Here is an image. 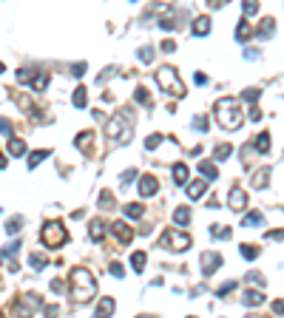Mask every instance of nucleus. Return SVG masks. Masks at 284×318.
<instances>
[{"label":"nucleus","mask_w":284,"mask_h":318,"mask_svg":"<svg viewBox=\"0 0 284 318\" xmlns=\"http://www.w3.org/2000/svg\"><path fill=\"white\" fill-rule=\"evenodd\" d=\"M216 122L227 128V131H236L244 122V114H242V100L236 97H222L216 102Z\"/></svg>","instance_id":"nucleus-1"},{"label":"nucleus","mask_w":284,"mask_h":318,"mask_svg":"<svg viewBox=\"0 0 284 318\" xmlns=\"http://www.w3.org/2000/svg\"><path fill=\"white\" fill-rule=\"evenodd\" d=\"M94 293H97V281H94V276H91L88 270L77 267V270L71 273V295H74V301L88 304L91 298H94Z\"/></svg>","instance_id":"nucleus-2"},{"label":"nucleus","mask_w":284,"mask_h":318,"mask_svg":"<svg viewBox=\"0 0 284 318\" xmlns=\"http://www.w3.org/2000/svg\"><path fill=\"white\" fill-rule=\"evenodd\" d=\"M131 128H134V117L131 114H114L111 119L105 122V136L108 139H122V142H131Z\"/></svg>","instance_id":"nucleus-3"},{"label":"nucleus","mask_w":284,"mask_h":318,"mask_svg":"<svg viewBox=\"0 0 284 318\" xmlns=\"http://www.w3.org/2000/svg\"><path fill=\"white\" fill-rule=\"evenodd\" d=\"M157 82H159V88L165 91V94L185 97V85H182V80H179V74H176V68L162 66V68L157 71Z\"/></svg>","instance_id":"nucleus-4"},{"label":"nucleus","mask_w":284,"mask_h":318,"mask_svg":"<svg viewBox=\"0 0 284 318\" xmlns=\"http://www.w3.org/2000/svg\"><path fill=\"white\" fill-rule=\"evenodd\" d=\"M40 238H43V244L45 247H63L68 241V230L63 222H45L43 225V233H40Z\"/></svg>","instance_id":"nucleus-5"},{"label":"nucleus","mask_w":284,"mask_h":318,"mask_svg":"<svg viewBox=\"0 0 284 318\" xmlns=\"http://www.w3.org/2000/svg\"><path fill=\"white\" fill-rule=\"evenodd\" d=\"M159 247L173 250V253H185L191 247V236L188 233H179V230H165L162 238H159Z\"/></svg>","instance_id":"nucleus-6"},{"label":"nucleus","mask_w":284,"mask_h":318,"mask_svg":"<svg viewBox=\"0 0 284 318\" xmlns=\"http://www.w3.org/2000/svg\"><path fill=\"white\" fill-rule=\"evenodd\" d=\"M199 264H202V273H204V276H213V273L222 267V256H219L216 250H204V253H202V261H199Z\"/></svg>","instance_id":"nucleus-7"},{"label":"nucleus","mask_w":284,"mask_h":318,"mask_svg":"<svg viewBox=\"0 0 284 318\" xmlns=\"http://www.w3.org/2000/svg\"><path fill=\"white\" fill-rule=\"evenodd\" d=\"M227 204H230V210H244L247 207V191L244 188H239V185H233L230 188V196H227Z\"/></svg>","instance_id":"nucleus-8"},{"label":"nucleus","mask_w":284,"mask_h":318,"mask_svg":"<svg viewBox=\"0 0 284 318\" xmlns=\"http://www.w3.org/2000/svg\"><path fill=\"white\" fill-rule=\"evenodd\" d=\"M111 230H114V236H117L120 244H128L134 238V230H131V225H125V222H111Z\"/></svg>","instance_id":"nucleus-9"},{"label":"nucleus","mask_w":284,"mask_h":318,"mask_svg":"<svg viewBox=\"0 0 284 318\" xmlns=\"http://www.w3.org/2000/svg\"><path fill=\"white\" fill-rule=\"evenodd\" d=\"M264 298H267V295L261 293V290L250 287V290H244V295H242V304L244 307H259V304H264Z\"/></svg>","instance_id":"nucleus-10"},{"label":"nucleus","mask_w":284,"mask_h":318,"mask_svg":"<svg viewBox=\"0 0 284 318\" xmlns=\"http://www.w3.org/2000/svg\"><path fill=\"white\" fill-rule=\"evenodd\" d=\"M157 191H159V182H157V176H151V173H145V176L139 179V193H142V196H154Z\"/></svg>","instance_id":"nucleus-11"},{"label":"nucleus","mask_w":284,"mask_h":318,"mask_svg":"<svg viewBox=\"0 0 284 318\" xmlns=\"http://www.w3.org/2000/svg\"><path fill=\"white\" fill-rule=\"evenodd\" d=\"M105 230H108V227H105V222H102V219H91V222H88L91 241H102V238H105Z\"/></svg>","instance_id":"nucleus-12"},{"label":"nucleus","mask_w":284,"mask_h":318,"mask_svg":"<svg viewBox=\"0 0 284 318\" xmlns=\"http://www.w3.org/2000/svg\"><path fill=\"white\" fill-rule=\"evenodd\" d=\"M94 136H97L94 131H82V134L74 139V145H77L82 154H91V148H94Z\"/></svg>","instance_id":"nucleus-13"},{"label":"nucleus","mask_w":284,"mask_h":318,"mask_svg":"<svg viewBox=\"0 0 284 318\" xmlns=\"http://www.w3.org/2000/svg\"><path fill=\"white\" fill-rule=\"evenodd\" d=\"M273 32H276V20H273V17H264V20L259 23V29H256V34H259L261 40H270Z\"/></svg>","instance_id":"nucleus-14"},{"label":"nucleus","mask_w":284,"mask_h":318,"mask_svg":"<svg viewBox=\"0 0 284 318\" xmlns=\"http://www.w3.org/2000/svg\"><path fill=\"white\" fill-rule=\"evenodd\" d=\"M191 32L196 34V37H204V34L210 32V17H196V20H193V26H191Z\"/></svg>","instance_id":"nucleus-15"},{"label":"nucleus","mask_w":284,"mask_h":318,"mask_svg":"<svg viewBox=\"0 0 284 318\" xmlns=\"http://www.w3.org/2000/svg\"><path fill=\"white\" fill-rule=\"evenodd\" d=\"M204 188H207V179H193L185 191H188V199H199L204 193Z\"/></svg>","instance_id":"nucleus-16"},{"label":"nucleus","mask_w":284,"mask_h":318,"mask_svg":"<svg viewBox=\"0 0 284 318\" xmlns=\"http://www.w3.org/2000/svg\"><path fill=\"white\" fill-rule=\"evenodd\" d=\"M253 188H267V182H270V168H261V170H256L253 173Z\"/></svg>","instance_id":"nucleus-17"},{"label":"nucleus","mask_w":284,"mask_h":318,"mask_svg":"<svg viewBox=\"0 0 284 318\" xmlns=\"http://www.w3.org/2000/svg\"><path fill=\"white\" fill-rule=\"evenodd\" d=\"M199 173H202L207 182H213V179H219V170H216V165L213 162H199Z\"/></svg>","instance_id":"nucleus-18"},{"label":"nucleus","mask_w":284,"mask_h":318,"mask_svg":"<svg viewBox=\"0 0 284 318\" xmlns=\"http://www.w3.org/2000/svg\"><path fill=\"white\" fill-rule=\"evenodd\" d=\"M188 222H191V207H176V210H173V225L185 227Z\"/></svg>","instance_id":"nucleus-19"},{"label":"nucleus","mask_w":284,"mask_h":318,"mask_svg":"<svg viewBox=\"0 0 284 318\" xmlns=\"http://www.w3.org/2000/svg\"><path fill=\"white\" fill-rule=\"evenodd\" d=\"M9 154L11 157H23L26 154V142L17 139V136H9Z\"/></svg>","instance_id":"nucleus-20"},{"label":"nucleus","mask_w":284,"mask_h":318,"mask_svg":"<svg viewBox=\"0 0 284 318\" xmlns=\"http://www.w3.org/2000/svg\"><path fill=\"white\" fill-rule=\"evenodd\" d=\"M188 173H191V170H188V165H173V182H176V185H188Z\"/></svg>","instance_id":"nucleus-21"},{"label":"nucleus","mask_w":284,"mask_h":318,"mask_svg":"<svg viewBox=\"0 0 284 318\" xmlns=\"http://www.w3.org/2000/svg\"><path fill=\"white\" fill-rule=\"evenodd\" d=\"M244 227H259L264 225V216H261V210H250L247 216H244V222H242Z\"/></svg>","instance_id":"nucleus-22"},{"label":"nucleus","mask_w":284,"mask_h":318,"mask_svg":"<svg viewBox=\"0 0 284 318\" xmlns=\"http://www.w3.org/2000/svg\"><path fill=\"white\" fill-rule=\"evenodd\" d=\"M134 100L139 102L142 108H151V105H154V97L148 94V88H136V91H134Z\"/></svg>","instance_id":"nucleus-23"},{"label":"nucleus","mask_w":284,"mask_h":318,"mask_svg":"<svg viewBox=\"0 0 284 318\" xmlns=\"http://www.w3.org/2000/svg\"><path fill=\"white\" fill-rule=\"evenodd\" d=\"M253 145H256L259 154H267V151H270V134H264V131H261V134L253 139Z\"/></svg>","instance_id":"nucleus-24"},{"label":"nucleus","mask_w":284,"mask_h":318,"mask_svg":"<svg viewBox=\"0 0 284 318\" xmlns=\"http://www.w3.org/2000/svg\"><path fill=\"white\" fill-rule=\"evenodd\" d=\"M145 261H148V256L142 253V250H136L134 256H131V267H134V273H142V270H145Z\"/></svg>","instance_id":"nucleus-25"},{"label":"nucleus","mask_w":284,"mask_h":318,"mask_svg":"<svg viewBox=\"0 0 284 318\" xmlns=\"http://www.w3.org/2000/svg\"><path fill=\"white\" fill-rule=\"evenodd\" d=\"M114 298H102L100 304H97V316H114Z\"/></svg>","instance_id":"nucleus-26"},{"label":"nucleus","mask_w":284,"mask_h":318,"mask_svg":"<svg viewBox=\"0 0 284 318\" xmlns=\"http://www.w3.org/2000/svg\"><path fill=\"white\" fill-rule=\"evenodd\" d=\"M142 213H145V204H139V202L125 204V216H128V219H139Z\"/></svg>","instance_id":"nucleus-27"},{"label":"nucleus","mask_w":284,"mask_h":318,"mask_svg":"<svg viewBox=\"0 0 284 318\" xmlns=\"http://www.w3.org/2000/svg\"><path fill=\"white\" fill-rule=\"evenodd\" d=\"M71 102H74L77 108H85V102H88V91H85L82 85H80V88L74 91V97H71Z\"/></svg>","instance_id":"nucleus-28"},{"label":"nucleus","mask_w":284,"mask_h":318,"mask_svg":"<svg viewBox=\"0 0 284 318\" xmlns=\"http://www.w3.org/2000/svg\"><path fill=\"white\" fill-rule=\"evenodd\" d=\"M236 40H239V43H247V40H250V23H247V20H242V23H239V29H236Z\"/></svg>","instance_id":"nucleus-29"},{"label":"nucleus","mask_w":284,"mask_h":318,"mask_svg":"<svg viewBox=\"0 0 284 318\" xmlns=\"http://www.w3.org/2000/svg\"><path fill=\"white\" fill-rule=\"evenodd\" d=\"M210 236H213V238H222V241H225V238H230L233 233H230V227H225V225H213V227H210Z\"/></svg>","instance_id":"nucleus-30"},{"label":"nucleus","mask_w":284,"mask_h":318,"mask_svg":"<svg viewBox=\"0 0 284 318\" xmlns=\"http://www.w3.org/2000/svg\"><path fill=\"white\" fill-rule=\"evenodd\" d=\"M230 154H233V145H227V142H222V145L213 148V157L216 159H230Z\"/></svg>","instance_id":"nucleus-31"},{"label":"nucleus","mask_w":284,"mask_h":318,"mask_svg":"<svg viewBox=\"0 0 284 318\" xmlns=\"http://www.w3.org/2000/svg\"><path fill=\"white\" fill-rule=\"evenodd\" d=\"M29 264H32L34 270H43L45 264H48V259H45L43 253H32V256H29Z\"/></svg>","instance_id":"nucleus-32"},{"label":"nucleus","mask_w":284,"mask_h":318,"mask_svg":"<svg viewBox=\"0 0 284 318\" xmlns=\"http://www.w3.org/2000/svg\"><path fill=\"white\" fill-rule=\"evenodd\" d=\"M259 253H261L259 244H242V256H244L247 261H253L256 256H259Z\"/></svg>","instance_id":"nucleus-33"},{"label":"nucleus","mask_w":284,"mask_h":318,"mask_svg":"<svg viewBox=\"0 0 284 318\" xmlns=\"http://www.w3.org/2000/svg\"><path fill=\"white\" fill-rule=\"evenodd\" d=\"M45 85H48V74H40V71H37V74L32 77V88L34 91H43Z\"/></svg>","instance_id":"nucleus-34"},{"label":"nucleus","mask_w":284,"mask_h":318,"mask_svg":"<svg viewBox=\"0 0 284 318\" xmlns=\"http://www.w3.org/2000/svg\"><path fill=\"white\" fill-rule=\"evenodd\" d=\"M162 139H165V136H162V134H154V136H148V139H145V151H157V148L162 145Z\"/></svg>","instance_id":"nucleus-35"},{"label":"nucleus","mask_w":284,"mask_h":318,"mask_svg":"<svg viewBox=\"0 0 284 318\" xmlns=\"http://www.w3.org/2000/svg\"><path fill=\"white\" fill-rule=\"evenodd\" d=\"M97 204H100L102 210H111V207H114V196L108 191H102L100 193V202H97Z\"/></svg>","instance_id":"nucleus-36"},{"label":"nucleus","mask_w":284,"mask_h":318,"mask_svg":"<svg viewBox=\"0 0 284 318\" xmlns=\"http://www.w3.org/2000/svg\"><path fill=\"white\" fill-rule=\"evenodd\" d=\"M136 57H139L142 63H151V60H154V48H151V45H142V48L136 51Z\"/></svg>","instance_id":"nucleus-37"},{"label":"nucleus","mask_w":284,"mask_h":318,"mask_svg":"<svg viewBox=\"0 0 284 318\" xmlns=\"http://www.w3.org/2000/svg\"><path fill=\"white\" fill-rule=\"evenodd\" d=\"M34 74H37V68H20V71H17V80H20V82H32Z\"/></svg>","instance_id":"nucleus-38"},{"label":"nucleus","mask_w":284,"mask_h":318,"mask_svg":"<svg viewBox=\"0 0 284 318\" xmlns=\"http://www.w3.org/2000/svg\"><path fill=\"white\" fill-rule=\"evenodd\" d=\"M48 157V151H34L32 157H29V168H34V165H40L43 159Z\"/></svg>","instance_id":"nucleus-39"},{"label":"nucleus","mask_w":284,"mask_h":318,"mask_svg":"<svg viewBox=\"0 0 284 318\" xmlns=\"http://www.w3.org/2000/svg\"><path fill=\"white\" fill-rule=\"evenodd\" d=\"M242 9H244V14H256L259 11V0H242Z\"/></svg>","instance_id":"nucleus-40"},{"label":"nucleus","mask_w":284,"mask_h":318,"mask_svg":"<svg viewBox=\"0 0 284 318\" xmlns=\"http://www.w3.org/2000/svg\"><path fill=\"white\" fill-rule=\"evenodd\" d=\"M242 100H247V102H256L259 100V88H247L244 94H242Z\"/></svg>","instance_id":"nucleus-41"},{"label":"nucleus","mask_w":284,"mask_h":318,"mask_svg":"<svg viewBox=\"0 0 284 318\" xmlns=\"http://www.w3.org/2000/svg\"><path fill=\"white\" fill-rule=\"evenodd\" d=\"M134 179H136V170H134V168H128V170L122 173V179H120V182H122V185H131Z\"/></svg>","instance_id":"nucleus-42"},{"label":"nucleus","mask_w":284,"mask_h":318,"mask_svg":"<svg viewBox=\"0 0 284 318\" xmlns=\"http://www.w3.org/2000/svg\"><path fill=\"white\" fill-rule=\"evenodd\" d=\"M193 128L196 131H207V119L204 117H193Z\"/></svg>","instance_id":"nucleus-43"},{"label":"nucleus","mask_w":284,"mask_h":318,"mask_svg":"<svg viewBox=\"0 0 284 318\" xmlns=\"http://www.w3.org/2000/svg\"><path fill=\"white\" fill-rule=\"evenodd\" d=\"M111 273L117 276V278H122V276H125V267L120 264V261H114V264H111Z\"/></svg>","instance_id":"nucleus-44"},{"label":"nucleus","mask_w":284,"mask_h":318,"mask_svg":"<svg viewBox=\"0 0 284 318\" xmlns=\"http://www.w3.org/2000/svg\"><path fill=\"white\" fill-rule=\"evenodd\" d=\"M17 230H20V219H11L6 225V233H17Z\"/></svg>","instance_id":"nucleus-45"},{"label":"nucleus","mask_w":284,"mask_h":318,"mask_svg":"<svg viewBox=\"0 0 284 318\" xmlns=\"http://www.w3.org/2000/svg\"><path fill=\"white\" fill-rule=\"evenodd\" d=\"M247 281H253V284H261V287H264V276H259V273H247Z\"/></svg>","instance_id":"nucleus-46"},{"label":"nucleus","mask_w":284,"mask_h":318,"mask_svg":"<svg viewBox=\"0 0 284 318\" xmlns=\"http://www.w3.org/2000/svg\"><path fill=\"white\" fill-rule=\"evenodd\" d=\"M230 290H236V281H227V284H222V287H219V295H227Z\"/></svg>","instance_id":"nucleus-47"},{"label":"nucleus","mask_w":284,"mask_h":318,"mask_svg":"<svg viewBox=\"0 0 284 318\" xmlns=\"http://www.w3.org/2000/svg\"><path fill=\"white\" fill-rule=\"evenodd\" d=\"M273 313H276V316H284V298L273 301Z\"/></svg>","instance_id":"nucleus-48"},{"label":"nucleus","mask_w":284,"mask_h":318,"mask_svg":"<svg viewBox=\"0 0 284 318\" xmlns=\"http://www.w3.org/2000/svg\"><path fill=\"white\" fill-rule=\"evenodd\" d=\"M0 134H11V122L3 119V117H0Z\"/></svg>","instance_id":"nucleus-49"},{"label":"nucleus","mask_w":284,"mask_h":318,"mask_svg":"<svg viewBox=\"0 0 284 318\" xmlns=\"http://www.w3.org/2000/svg\"><path fill=\"white\" fill-rule=\"evenodd\" d=\"M71 74H74V77H82V74H85V63H77V66L71 68Z\"/></svg>","instance_id":"nucleus-50"},{"label":"nucleus","mask_w":284,"mask_h":318,"mask_svg":"<svg viewBox=\"0 0 284 318\" xmlns=\"http://www.w3.org/2000/svg\"><path fill=\"white\" fill-rule=\"evenodd\" d=\"M227 3H230V0H207L210 9H222V6H227Z\"/></svg>","instance_id":"nucleus-51"},{"label":"nucleus","mask_w":284,"mask_h":318,"mask_svg":"<svg viewBox=\"0 0 284 318\" xmlns=\"http://www.w3.org/2000/svg\"><path fill=\"white\" fill-rule=\"evenodd\" d=\"M244 57H247V60H259L261 51H259V48H247V51H244Z\"/></svg>","instance_id":"nucleus-52"},{"label":"nucleus","mask_w":284,"mask_h":318,"mask_svg":"<svg viewBox=\"0 0 284 318\" xmlns=\"http://www.w3.org/2000/svg\"><path fill=\"white\" fill-rule=\"evenodd\" d=\"M264 238H284V230H267Z\"/></svg>","instance_id":"nucleus-53"},{"label":"nucleus","mask_w":284,"mask_h":318,"mask_svg":"<svg viewBox=\"0 0 284 318\" xmlns=\"http://www.w3.org/2000/svg\"><path fill=\"white\" fill-rule=\"evenodd\" d=\"M162 51H176V43L173 40H162Z\"/></svg>","instance_id":"nucleus-54"},{"label":"nucleus","mask_w":284,"mask_h":318,"mask_svg":"<svg viewBox=\"0 0 284 318\" xmlns=\"http://www.w3.org/2000/svg\"><path fill=\"white\" fill-rule=\"evenodd\" d=\"M250 119H253V122H259V119H261V111H259V108H256V105L250 108Z\"/></svg>","instance_id":"nucleus-55"},{"label":"nucleus","mask_w":284,"mask_h":318,"mask_svg":"<svg viewBox=\"0 0 284 318\" xmlns=\"http://www.w3.org/2000/svg\"><path fill=\"white\" fill-rule=\"evenodd\" d=\"M193 80H196V82H199V85H204V82H207V77H204L202 71H196V74H193Z\"/></svg>","instance_id":"nucleus-56"},{"label":"nucleus","mask_w":284,"mask_h":318,"mask_svg":"<svg viewBox=\"0 0 284 318\" xmlns=\"http://www.w3.org/2000/svg\"><path fill=\"white\" fill-rule=\"evenodd\" d=\"M0 168H6V157L3 154H0Z\"/></svg>","instance_id":"nucleus-57"},{"label":"nucleus","mask_w":284,"mask_h":318,"mask_svg":"<svg viewBox=\"0 0 284 318\" xmlns=\"http://www.w3.org/2000/svg\"><path fill=\"white\" fill-rule=\"evenodd\" d=\"M3 71H6V66H3V63H0V74H3Z\"/></svg>","instance_id":"nucleus-58"}]
</instances>
